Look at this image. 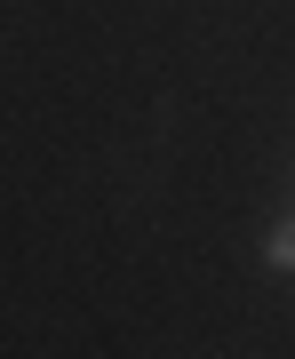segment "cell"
Here are the masks:
<instances>
[{
	"instance_id": "obj_2",
	"label": "cell",
	"mask_w": 295,
	"mask_h": 359,
	"mask_svg": "<svg viewBox=\"0 0 295 359\" xmlns=\"http://www.w3.org/2000/svg\"><path fill=\"white\" fill-rule=\"evenodd\" d=\"M287 208H295V168H287Z\"/></svg>"
},
{
	"instance_id": "obj_1",
	"label": "cell",
	"mask_w": 295,
	"mask_h": 359,
	"mask_svg": "<svg viewBox=\"0 0 295 359\" xmlns=\"http://www.w3.org/2000/svg\"><path fill=\"white\" fill-rule=\"evenodd\" d=\"M263 271L271 280H295V208H280L263 224Z\"/></svg>"
}]
</instances>
